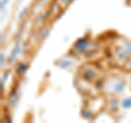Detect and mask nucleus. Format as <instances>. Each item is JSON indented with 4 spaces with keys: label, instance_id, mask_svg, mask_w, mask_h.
I'll return each instance as SVG.
<instances>
[{
    "label": "nucleus",
    "instance_id": "nucleus-1",
    "mask_svg": "<svg viewBox=\"0 0 131 123\" xmlns=\"http://www.w3.org/2000/svg\"><path fill=\"white\" fill-rule=\"evenodd\" d=\"M89 46H90V40L88 36H85V38H81L78 40L74 44V46H73V48L78 52H84L88 50Z\"/></svg>",
    "mask_w": 131,
    "mask_h": 123
},
{
    "label": "nucleus",
    "instance_id": "nucleus-2",
    "mask_svg": "<svg viewBox=\"0 0 131 123\" xmlns=\"http://www.w3.org/2000/svg\"><path fill=\"white\" fill-rule=\"evenodd\" d=\"M21 52H22V44L19 42V43H16L14 48L12 50L11 55L9 57V61H8V64H12V63H13V61L16 59V57L21 54Z\"/></svg>",
    "mask_w": 131,
    "mask_h": 123
},
{
    "label": "nucleus",
    "instance_id": "nucleus-3",
    "mask_svg": "<svg viewBox=\"0 0 131 123\" xmlns=\"http://www.w3.org/2000/svg\"><path fill=\"white\" fill-rule=\"evenodd\" d=\"M20 100V93L18 92V86L14 88V90H12L11 95H10V98H9V104L11 107H15L16 103L19 102Z\"/></svg>",
    "mask_w": 131,
    "mask_h": 123
},
{
    "label": "nucleus",
    "instance_id": "nucleus-4",
    "mask_svg": "<svg viewBox=\"0 0 131 123\" xmlns=\"http://www.w3.org/2000/svg\"><path fill=\"white\" fill-rule=\"evenodd\" d=\"M28 68V65L26 63H24V61H21V63L18 64V66L15 67V73L18 74V75H22L24 74Z\"/></svg>",
    "mask_w": 131,
    "mask_h": 123
},
{
    "label": "nucleus",
    "instance_id": "nucleus-5",
    "mask_svg": "<svg viewBox=\"0 0 131 123\" xmlns=\"http://www.w3.org/2000/svg\"><path fill=\"white\" fill-rule=\"evenodd\" d=\"M82 76H83V78L86 79V80H92L93 78L96 77V73L94 72L93 69H86V71L82 74Z\"/></svg>",
    "mask_w": 131,
    "mask_h": 123
},
{
    "label": "nucleus",
    "instance_id": "nucleus-6",
    "mask_svg": "<svg viewBox=\"0 0 131 123\" xmlns=\"http://www.w3.org/2000/svg\"><path fill=\"white\" fill-rule=\"evenodd\" d=\"M48 33H49V29L48 28H44L43 30H40V32H38L37 41L38 42H43V41H45V39L48 36Z\"/></svg>",
    "mask_w": 131,
    "mask_h": 123
},
{
    "label": "nucleus",
    "instance_id": "nucleus-7",
    "mask_svg": "<svg viewBox=\"0 0 131 123\" xmlns=\"http://www.w3.org/2000/svg\"><path fill=\"white\" fill-rule=\"evenodd\" d=\"M125 90V84L122 81H118L117 84L114 86V92L115 93H121Z\"/></svg>",
    "mask_w": 131,
    "mask_h": 123
},
{
    "label": "nucleus",
    "instance_id": "nucleus-8",
    "mask_svg": "<svg viewBox=\"0 0 131 123\" xmlns=\"http://www.w3.org/2000/svg\"><path fill=\"white\" fill-rule=\"evenodd\" d=\"M28 8H30V7H24L23 9L20 11V13L18 15V21H22V20L25 19V17L28 13Z\"/></svg>",
    "mask_w": 131,
    "mask_h": 123
},
{
    "label": "nucleus",
    "instance_id": "nucleus-9",
    "mask_svg": "<svg viewBox=\"0 0 131 123\" xmlns=\"http://www.w3.org/2000/svg\"><path fill=\"white\" fill-rule=\"evenodd\" d=\"M121 108L122 109H130L131 108V97H126L121 101Z\"/></svg>",
    "mask_w": 131,
    "mask_h": 123
},
{
    "label": "nucleus",
    "instance_id": "nucleus-10",
    "mask_svg": "<svg viewBox=\"0 0 131 123\" xmlns=\"http://www.w3.org/2000/svg\"><path fill=\"white\" fill-rule=\"evenodd\" d=\"M73 65V61H71V60H69V59H64V60H61L60 63H59V67L60 68H62V69H67V68H69L70 66H72Z\"/></svg>",
    "mask_w": 131,
    "mask_h": 123
},
{
    "label": "nucleus",
    "instance_id": "nucleus-11",
    "mask_svg": "<svg viewBox=\"0 0 131 123\" xmlns=\"http://www.w3.org/2000/svg\"><path fill=\"white\" fill-rule=\"evenodd\" d=\"M49 14V11L47 10L46 12H45V13H43V14H40L39 15V18L36 20V25H40V24H42L45 20H46V18H47V15Z\"/></svg>",
    "mask_w": 131,
    "mask_h": 123
},
{
    "label": "nucleus",
    "instance_id": "nucleus-12",
    "mask_svg": "<svg viewBox=\"0 0 131 123\" xmlns=\"http://www.w3.org/2000/svg\"><path fill=\"white\" fill-rule=\"evenodd\" d=\"M11 1V0H1V1H0V10L1 11H3L6 9V7L8 6V3H9Z\"/></svg>",
    "mask_w": 131,
    "mask_h": 123
},
{
    "label": "nucleus",
    "instance_id": "nucleus-13",
    "mask_svg": "<svg viewBox=\"0 0 131 123\" xmlns=\"http://www.w3.org/2000/svg\"><path fill=\"white\" fill-rule=\"evenodd\" d=\"M125 51L127 52L128 55H131V43H129V42L125 43Z\"/></svg>",
    "mask_w": 131,
    "mask_h": 123
},
{
    "label": "nucleus",
    "instance_id": "nucleus-14",
    "mask_svg": "<svg viewBox=\"0 0 131 123\" xmlns=\"http://www.w3.org/2000/svg\"><path fill=\"white\" fill-rule=\"evenodd\" d=\"M6 64V57L3 55V53H1V55H0V66L3 67Z\"/></svg>",
    "mask_w": 131,
    "mask_h": 123
},
{
    "label": "nucleus",
    "instance_id": "nucleus-15",
    "mask_svg": "<svg viewBox=\"0 0 131 123\" xmlns=\"http://www.w3.org/2000/svg\"><path fill=\"white\" fill-rule=\"evenodd\" d=\"M46 1H47V0H38V2L36 3V8H37V9H39V8L42 7V6H44V3L46 2Z\"/></svg>",
    "mask_w": 131,
    "mask_h": 123
},
{
    "label": "nucleus",
    "instance_id": "nucleus-16",
    "mask_svg": "<svg viewBox=\"0 0 131 123\" xmlns=\"http://www.w3.org/2000/svg\"><path fill=\"white\" fill-rule=\"evenodd\" d=\"M82 116L88 119V118H90L92 116V113H91V111H82Z\"/></svg>",
    "mask_w": 131,
    "mask_h": 123
},
{
    "label": "nucleus",
    "instance_id": "nucleus-17",
    "mask_svg": "<svg viewBox=\"0 0 131 123\" xmlns=\"http://www.w3.org/2000/svg\"><path fill=\"white\" fill-rule=\"evenodd\" d=\"M73 0H61V5L62 6H68L69 3H71Z\"/></svg>",
    "mask_w": 131,
    "mask_h": 123
},
{
    "label": "nucleus",
    "instance_id": "nucleus-18",
    "mask_svg": "<svg viewBox=\"0 0 131 123\" xmlns=\"http://www.w3.org/2000/svg\"><path fill=\"white\" fill-rule=\"evenodd\" d=\"M2 121H3V122H11V119L8 118V117H5V118L2 119Z\"/></svg>",
    "mask_w": 131,
    "mask_h": 123
},
{
    "label": "nucleus",
    "instance_id": "nucleus-19",
    "mask_svg": "<svg viewBox=\"0 0 131 123\" xmlns=\"http://www.w3.org/2000/svg\"><path fill=\"white\" fill-rule=\"evenodd\" d=\"M3 39H5V33L2 32L1 33V42H3Z\"/></svg>",
    "mask_w": 131,
    "mask_h": 123
}]
</instances>
